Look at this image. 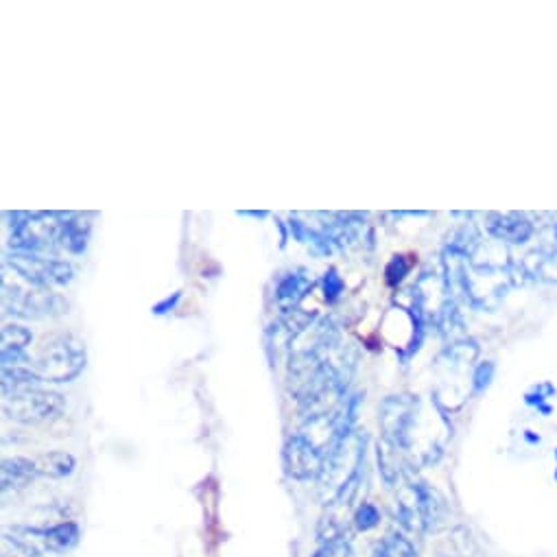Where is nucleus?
Returning a JSON list of instances; mask_svg holds the SVG:
<instances>
[{"instance_id": "obj_11", "label": "nucleus", "mask_w": 557, "mask_h": 557, "mask_svg": "<svg viewBox=\"0 0 557 557\" xmlns=\"http://www.w3.org/2000/svg\"><path fill=\"white\" fill-rule=\"evenodd\" d=\"M34 335L29 329L18 324H8L3 329V368L29 363L25 350L32 346Z\"/></svg>"}, {"instance_id": "obj_1", "label": "nucleus", "mask_w": 557, "mask_h": 557, "mask_svg": "<svg viewBox=\"0 0 557 557\" xmlns=\"http://www.w3.org/2000/svg\"><path fill=\"white\" fill-rule=\"evenodd\" d=\"M444 500L442 496L424 481L416 479L409 470L396 494V518L398 522L413 533H424L435 529L444 518Z\"/></svg>"}, {"instance_id": "obj_6", "label": "nucleus", "mask_w": 557, "mask_h": 557, "mask_svg": "<svg viewBox=\"0 0 557 557\" xmlns=\"http://www.w3.org/2000/svg\"><path fill=\"white\" fill-rule=\"evenodd\" d=\"M420 420V398L418 396H389L381 405V426L385 440L400 453L413 450L416 426Z\"/></svg>"}, {"instance_id": "obj_21", "label": "nucleus", "mask_w": 557, "mask_h": 557, "mask_svg": "<svg viewBox=\"0 0 557 557\" xmlns=\"http://www.w3.org/2000/svg\"><path fill=\"white\" fill-rule=\"evenodd\" d=\"M407 271H409V262H407L403 256H394L392 262L387 264V271H385L387 283H389V285H398V283L403 281V277L407 275Z\"/></svg>"}, {"instance_id": "obj_9", "label": "nucleus", "mask_w": 557, "mask_h": 557, "mask_svg": "<svg viewBox=\"0 0 557 557\" xmlns=\"http://www.w3.org/2000/svg\"><path fill=\"white\" fill-rule=\"evenodd\" d=\"M324 461H326V457L320 455L311 444H307L300 433H296L289 440L287 450H285V463H287V472L294 479L309 481L313 476H320Z\"/></svg>"}, {"instance_id": "obj_7", "label": "nucleus", "mask_w": 557, "mask_h": 557, "mask_svg": "<svg viewBox=\"0 0 557 557\" xmlns=\"http://www.w3.org/2000/svg\"><path fill=\"white\" fill-rule=\"evenodd\" d=\"M5 267L18 273L23 281L32 283L34 287H64L75 277V269L66 260H55V258H40L36 253H23L16 251L5 258Z\"/></svg>"}, {"instance_id": "obj_5", "label": "nucleus", "mask_w": 557, "mask_h": 557, "mask_svg": "<svg viewBox=\"0 0 557 557\" xmlns=\"http://www.w3.org/2000/svg\"><path fill=\"white\" fill-rule=\"evenodd\" d=\"M366 433H348L326 457L324 468L318 476L320 487L329 494V500L350 481V476L366 463ZM326 500V503H329Z\"/></svg>"}, {"instance_id": "obj_16", "label": "nucleus", "mask_w": 557, "mask_h": 557, "mask_svg": "<svg viewBox=\"0 0 557 557\" xmlns=\"http://www.w3.org/2000/svg\"><path fill=\"white\" fill-rule=\"evenodd\" d=\"M49 553H66L79 542V527L75 522H62L45 529Z\"/></svg>"}, {"instance_id": "obj_8", "label": "nucleus", "mask_w": 557, "mask_h": 557, "mask_svg": "<svg viewBox=\"0 0 557 557\" xmlns=\"http://www.w3.org/2000/svg\"><path fill=\"white\" fill-rule=\"evenodd\" d=\"M3 305L5 311L18 318H27V320H40V318H51V315H60L66 311V305L60 296L40 289H29V287H21V285H10L8 281H3Z\"/></svg>"}, {"instance_id": "obj_24", "label": "nucleus", "mask_w": 557, "mask_h": 557, "mask_svg": "<svg viewBox=\"0 0 557 557\" xmlns=\"http://www.w3.org/2000/svg\"><path fill=\"white\" fill-rule=\"evenodd\" d=\"M555 459H557V450H555ZM555 479H557V472H555Z\"/></svg>"}, {"instance_id": "obj_15", "label": "nucleus", "mask_w": 557, "mask_h": 557, "mask_svg": "<svg viewBox=\"0 0 557 557\" xmlns=\"http://www.w3.org/2000/svg\"><path fill=\"white\" fill-rule=\"evenodd\" d=\"M34 468L38 476H49V479H64L73 474L75 470V457L69 453H47L42 457L34 459Z\"/></svg>"}, {"instance_id": "obj_3", "label": "nucleus", "mask_w": 557, "mask_h": 557, "mask_svg": "<svg viewBox=\"0 0 557 557\" xmlns=\"http://www.w3.org/2000/svg\"><path fill=\"white\" fill-rule=\"evenodd\" d=\"M34 368L45 383H71L86 368V348L73 335H55L45 342Z\"/></svg>"}, {"instance_id": "obj_13", "label": "nucleus", "mask_w": 557, "mask_h": 557, "mask_svg": "<svg viewBox=\"0 0 557 557\" xmlns=\"http://www.w3.org/2000/svg\"><path fill=\"white\" fill-rule=\"evenodd\" d=\"M90 230H92V225L84 214L69 212L66 221H64V232H62V247L69 249L71 253L86 251Z\"/></svg>"}, {"instance_id": "obj_18", "label": "nucleus", "mask_w": 557, "mask_h": 557, "mask_svg": "<svg viewBox=\"0 0 557 557\" xmlns=\"http://www.w3.org/2000/svg\"><path fill=\"white\" fill-rule=\"evenodd\" d=\"M313 557H355V553L346 537H337V540L324 542V546Z\"/></svg>"}, {"instance_id": "obj_4", "label": "nucleus", "mask_w": 557, "mask_h": 557, "mask_svg": "<svg viewBox=\"0 0 557 557\" xmlns=\"http://www.w3.org/2000/svg\"><path fill=\"white\" fill-rule=\"evenodd\" d=\"M66 409V400L58 392L25 387L3 394V413L21 424H42L55 420Z\"/></svg>"}, {"instance_id": "obj_22", "label": "nucleus", "mask_w": 557, "mask_h": 557, "mask_svg": "<svg viewBox=\"0 0 557 557\" xmlns=\"http://www.w3.org/2000/svg\"><path fill=\"white\" fill-rule=\"evenodd\" d=\"M492 376H494V363H490V361L481 363V366L476 368V372H474V389H476V392H483V389L490 385Z\"/></svg>"}, {"instance_id": "obj_23", "label": "nucleus", "mask_w": 557, "mask_h": 557, "mask_svg": "<svg viewBox=\"0 0 557 557\" xmlns=\"http://www.w3.org/2000/svg\"><path fill=\"white\" fill-rule=\"evenodd\" d=\"M180 298H182V294H175V298H173V300L169 298V300H164L162 305H158V307L153 309V313H158V315H160V313H166L169 309H173V307L177 305V300H180Z\"/></svg>"}, {"instance_id": "obj_17", "label": "nucleus", "mask_w": 557, "mask_h": 557, "mask_svg": "<svg viewBox=\"0 0 557 557\" xmlns=\"http://www.w3.org/2000/svg\"><path fill=\"white\" fill-rule=\"evenodd\" d=\"M374 557H420V555L407 535L394 531L379 544Z\"/></svg>"}, {"instance_id": "obj_20", "label": "nucleus", "mask_w": 557, "mask_h": 557, "mask_svg": "<svg viewBox=\"0 0 557 557\" xmlns=\"http://www.w3.org/2000/svg\"><path fill=\"white\" fill-rule=\"evenodd\" d=\"M324 294H326L329 302L339 300V296L344 294V281H342V275L335 269H331L326 273V277H324Z\"/></svg>"}, {"instance_id": "obj_19", "label": "nucleus", "mask_w": 557, "mask_h": 557, "mask_svg": "<svg viewBox=\"0 0 557 557\" xmlns=\"http://www.w3.org/2000/svg\"><path fill=\"white\" fill-rule=\"evenodd\" d=\"M381 520V513L379 509L372 505V503H363L361 507H357V513H355V522L361 531H368L372 527H376Z\"/></svg>"}, {"instance_id": "obj_10", "label": "nucleus", "mask_w": 557, "mask_h": 557, "mask_svg": "<svg viewBox=\"0 0 557 557\" xmlns=\"http://www.w3.org/2000/svg\"><path fill=\"white\" fill-rule=\"evenodd\" d=\"M487 234L498 243H527L533 236V223L520 212H490L485 216Z\"/></svg>"}, {"instance_id": "obj_12", "label": "nucleus", "mask_w": 557, "mask_h": 557, "mask_svg": "<svg viewBox=\"0 0 557 557\" xmlns=\"http://www.w3.org/2000/svg\"><path fill=\"white\" fill-rule=\"evenodd\" d=\"M311 287H313V283L305 271L289 273L283 277L281 285H277V289H275V302L281 305L287 313H292V311H296L298 302L309 294Z\"/></svg>"}, {"instance_id": "obj_2", "label": "nucleus", "mask_w": 557, "mask_h": 557, "mask_svg": "<svg viewBox=\"0 0 557 557\" xmlns=\"http://www.w3.org/2000/svg\"><path fill=\"white\" fill-rule=\"evenodd\" d=\"M12 219L10 245L23 253L53 249L62 245L64 232V212H5Z\"/></svg>"}, {"instance_id": "obj_14", "label": "nucleus", "mask_w": 557, "mask_h": 557, "mask_svg": "<svg viewBox=\"0 0 557 557\" xmlns=\"http://www.w3.org/2000/svg\"><path fill=\"white\" fill-rule=\"evenodd\" d=\"M36 468L34 459L27 457H14L3 461V492L12 490H23L36 479Z\"/></svg>"}]
</instances>
